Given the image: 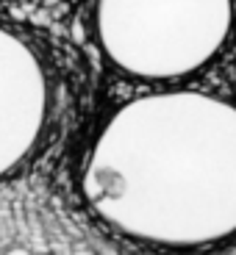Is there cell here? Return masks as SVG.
Listing matches in <instances>:
<instances>
[{"label":"cell","instance_id":"1","mask_svg":"<svg viewBox=\"0 0 236 255\" xmlns=\"http://www.w3.org/2000/svg\"><path fill=\"white\" fill-rule=\"evenodd\" d=\"M78 194L103 228L145 247L209 250L236 239V100L167 86L97 122Z\"/></svg>","mask_w":236,"mask_h":255},{"label":"cell","instance_id":"2","mask_svg":"<svg viewBox=\"0 0 236 255\" xmlns=\"http://www.w3.org/2000/svg\"><path fill=\"white\" fill-rule=\"evenodd\" d=\"M89 25L114 72L173 86L206 72L228 50L236 0H92Z\"/></svg>","mask_w":236,"mask_h":255},{"label":"cell","instance_id":"4","mask_svg":"<svg viewBox=\"0 0 236 255\" xmlns=\"http://www.w3.org/2000/svg\"><path fill=\"white\" fill-rule=\"evenodd\" d=\"M3 255H33V253H31V250H25V247H8Z\"/></svg>","mask_w":236,"mask_h":255},{"label":"cell","instance_id":"3","mask_svg":"<svg viewBox=\"0 0 236 255\" xmlns=\"http://www.w3.org/2000/svg\"><path fill=\"white\" fill-rule=\"evenodd\" d=\"M56 100L58 83L47 53L25 31L0 19V183L42 150Z\"/></svg>","mask_w":236,"mask_h":255},{"label":"cell","instance_id":"6","mask_svg":"<svg viewBox=\"0 0 236 255\" xmlns=\"http://www.w3.org/2000/svg\"><path fill=\"white\" fill-rule=\"evenodd\" d=\"M36 255H56V253H36Z\"/></svg>","mask_w":236,"mask_h":255},{"label":"cell","instance_id":"5","mask_svg":"<svg viewBox=\"0 0 236 255\" xmlns=\"http://www.w3.org/2000/svg\"><path fill=\"white\" fill-rule=\"evenodd\" d=\"M72 255H97L95 250H89V247H81V250H75Z\"/></svg>","mask_w":236,"mask_h":255}]
</instances>
